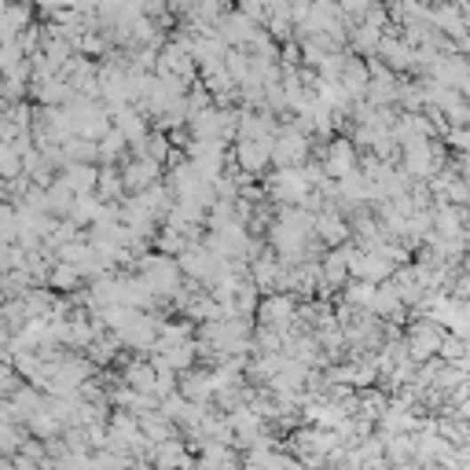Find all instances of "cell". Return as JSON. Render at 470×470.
<instances>
[{
	"label": "cell",
	"instance_id": "1",
	"mask_svg": "<svg viewBox=\"0 0 470 470\" xmlns=\"http://www.w3.org/2000/svg\"><path fill=\"white\" fill-rule=\"evenodd\" d=\"M268 158L275 165H301V162H309V136L301 132L298 125L275 129L272 132V155Z\"/></svg>",
	"mask_w": 470,
	"mask_h": 470
},
{
	"label": "cell",
	"instance_id": "2",
	"mask_svg": "<svg viewBox=\"0 0 470 470\" xmlns=\"http://www.w3.org/2000/svg\"><path fill=\"white\" fill-rule=\"evenodd\" d=\"M268 191H272L275 203H283V206H301V199H306L313 187H309L306 170H301V165H280V173L268 180Z\"/></svg>",
	"mask_w": 470,
	"mask_h": 470
},
{
	"label": "cell",
	"instance_id": "3",
	"mask_svg": "<svg viewBox=\"0 0 470 470\" xmlns=\"http://www.w3.org/2000/svg\"><path fill=\"white\" fill-rule=\"evenodd\" d=\"M261 327H275V331H287L298 320V306H294V294H265V301L258 306Z\"/></svg>",
	"mask_w": 470,
	"mask_h": 470
},
{
	"label": "cell",
	"instance_id": "4",
	"mask_svg": "<svg viewBox=\"0 0 470 470\" xmlns=\"http://www.w3.org/2000/svg\"><path fill=\"white\" fill-rule=\"evenodd\" d=\"M268 155H272V136H265V140H239V147H235V162H239L243 173L265 170V165L272 162Z\"/></svg>",
	"mask_w": 470,
	"mask_h": 470
},
{
	"label": "cell",
	"instance_id": "5",
	"mask_svg": "<svg viewBox=\"0 0 470 470\" xmlns=\"http://www.w3.org/2000/svg\"><path fill=\"white\" fill-rule=\"evenodd\" d=\"M404 147H408L404 151V173L416 177V180H426L434 173V165H437V155L430 151V144L426 140H408Z\"/></svg>",
	"mask_w": 470,
	"mask_h": 470
},
{
	"label": "cell",
	"instance_id": "6",
	"mask_svg": "<svg viewBox=\"0 0 470 470\" xmlns=\"http://www.w3.org/2000/svg\"><path fill=\"white\" fill-rule=\"evenodd\" d=\"M158 173H162V162H155V158H147V155H136V158L125 165L122 187H129V191H140V187L155 184V180H158Z\"/></svg>",
	"mask_w": 470,
	"mask_h": 470
},
{
	"label": "cell",
	"instance_id": "7",
	"mask_svg": "<svg viewBox=\"0 0 470 470\" xmlns=\"http://www.w3.org/2000/svg\"><path fill=\"white\" fill-rule=\"evenodd\" d=\"M258 30V22L251 19V15H243V12H228L225 19H220V30H217V37L225 41V44H235V48H243L246 41H251V34Z\"/></svg>",
	"mask_w": 470,
	"mask_h": 470
},
{
	"label": "cell",
	"instance_id": "8",
	"mask_svg": "<svg viewBox=\"0 0 470 470\" xmlns=\"http://www.w3.org/2000/svg\"><path fill=\"white\" fill-rule=\"evenodd\" d=\"M96 162H67L63 170V184L74 191V195H85V191H96Z\"/></svg>",
	"mask_w": 470,
	"mask_h": 470
},
{
	"label": "cell",
	"instance_id": "9",
	"mask_svg": "<svg viewBox=\"0 0 470 470\" xmlns=\"http://www.w3.org/2000/svg\"><path fill=\"white\" fill-rule=\"evenodd\" d=\"M356 165V155H353V144L339 140V144H331L327 155H323V177H346L349 170Z\"/></svg>",
	"mask_w": 470,
	"mask_h": 470
},
{
	"label": "cell",
	"instance_id": "10",
	"mask_svg": "<svg viewBox=\"0 0 470 470\" xmlns=\"http://www.w3.org/2000/svg\"><path fill=\"white\" fill-rule=\"evenodd\" d=\"M125 386H132V390L140 394H155V364L151 361H136L125 368Z\"/></svg>",
	"mask_w": 470,
	"mask_h": 470
},
{
	"label": "cell",
	"instance_id": "11",
	"mask_svg": "<svg viewBox=\"0 0 470 470\" xmlns=\"http://www.w3.org/2000/svg\"><path fill=\"white\" fill-rule=\"evenodd\" d=\"M125 144H129L125 136H122L115 125H110V129L100 136V140H96V155H100V162H115V158L125 151Z\"/></svg>",
	"mask_w": 470,
	"mask_h": 470
},
{
	"label": "cell",
	"instance_id": "12",
	"mask_svg": "<svg viewBox=\"0 0 470 470\" xmlns=\"http://www.w3.org/2000/svg\"><path fill=\"white\" fill-rule=\"evenodd\" d=\"M180 394H184L187 401H195V404H206V401L213 397V378H210V371H206V375H191V378L180 386Z\"/></svg>",
	"mask_w": 470,
	"mask_h": 470
},
{
	"label": "cell",
	"instance_id": "13",
	"mask_svg": "<svg viewBox=\"0 0 470 470\" xmlns=\"http://www.w3.org/2000/svg\"><path fill=\"white\" fill-rule=\"evenodd\" d=\"M77 280H81V272L74 265H67V261H60V268L52 272V287L55 291H70V287H77Z\"/></svg>",
	"mask_w": 470,
	"mask_h": 470
}]
</instances>
